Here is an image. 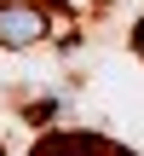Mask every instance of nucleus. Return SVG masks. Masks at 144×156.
<instances>
[{
  "label": "nucleus",
  "instance_id": "7ed1b4c3",
  "mask_svg": "<svg viewBox=\"0 0 144 156\" xmlns=\"http://www.w3.org/2000/svg\"><path fill=\"white\" fill-rule=\"evenodd\" d=\"M133 52H139V58H144V17H139V23H133Z\"/></svg>",
  "mask_w": 144,
  "mask_h": 156
},
{
  "label": "nucleus",
  "instance_id": "f03ea898",
  "mask_svg": "<svg viewBox=\"0 0 144 156\" xmlns=\"http://www.w3.org/2000/svg\"><path fill=\"white\" fill-rule=\"evenodd\" d=\"M29 156H139V151H127V145L92 133V127H52V133L35 139Z\"/></svg>",
  "mask_w": 144,
  "mask_h": 156
},
{
  "label": "nucleus",
  "instance_id": "20e7f679",
  "mask_svg": "<svg viewBox=\"0 0 144 156\" xmlns=\"http://www.w3.org/2000/svg\"><path fill=\"white\" fill-rule=\"evenodd\" d=\"M0 156H6V151H0Z\"/></svg>",
  "mask_w": 144,
  "mask_h": 156
},
{
  "label": "nucleus",
  "instance_id": "f257e3e1",
  "mask_svg": "<svg viewBox=\"0 0 144 156\" xmlns=\"http://www.w3.org/2000/svg\"><path fill=\"white\" fill-rule=\"evenodd\" d=\"M69 12L52 6V0H6L0 6V46H35L46 41L52 23H63Z\"/></svg>",
  "mask_w": 144,
  "mask_h": 156
}]
</instances>
